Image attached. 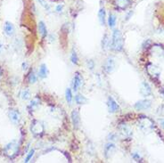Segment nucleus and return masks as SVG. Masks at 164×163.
I'll return each mask as SVG.
<instances>
[{
  "mask_svg": "<svg viewBox=\"0 0 164 163\" xmlns=\"http://www.w3.org/2000/svg\"><path fill=\"white\" fill-rule=\"evenodd\" d=\"M124 46L123 35L120 30H115L112 37V48L115 51H121Z\"/></svg>",
  "mask_w": 164,
  "mask_h": 163,
  "instance_id": "obj_1",
  "label": "nucleus"
},
{
  "mask_svg": "<svg viewBox=\"0 0 164 163\" xmlns=\"http://www.w3.org/2000/svg\"><path fill=\"white\" fill-rule=\"evenodd\" d=\"M138 128L144 133H150L154 129V121L148 117L140 118L138 120Z\"/></svg>",
  "mask_w": 164,
  "mask_h": 163,
  "instance_id": "obj_2",
  "label": "nucleus"
},
{
  "mask_svg": "<svg viewBox=\"0 0 164 163\" xmlns=\"http://www.w3.org/2000/svg\"><path fill=\"white\" fill-rule=\"evenodd\" d=\"M18 152H19V145L15 140H14V141L10 142L9 144H7L4 149L5 154L11 159L15 157L18 154Z\"/></svg>",
  "mask_w": 164,
  "mask_h": 163,
  "instance_id": "obj_3",
  "label": "nucleus"
},
{
  "mask_svg": "<svg viewBox=\"0 0 164 163\" xmlns=\"http://www.w3.org/2000/svg\"><path fill=\"white\" fill-rule=\"evenodd\" d=\"M44 126L43 124L38 121V120H33L31 125H30V130L31 133L34 134L35 136H39L42 135L44 132Z\"/></svg>",
  "mask_w": 164,
  "mask_h": 163,
  "instance_id": "obj_4",
  "label": "nucleus"
},
{
  "mask_svg": "<svg viewBox=\"0 0 164 163\" xmlns=\"http://www.w3.org/2000/svg\"><path fill=\"white\" fill-rule=\"evenodd\" d=\"M152 105V101L145 99V100H140L135 103V109L138 111H143V110H148Z\"/></svg>",
  "mask_w": 164,
  "mask_h": 163,
  "instance_id": "obj_5",
  "label": "nucleus"
},
{
  "mask_svg": "<svg viewBox=\"0 0 164 163\" xmlns=\"http://www.w3.org/2000/svg\"><path fill=\"white\" fill-rule=\"evenodd\" d=\"M147 72L149 73L150 76L153 78H159L161 75V70L158 66H156L154 64H148L147 66Z\"/></svg>",
  "mask_w": 164,
  "mask_h": 163,
  "instance_id": "obj_6",
  "label": "nucleus"
},
{
  "mask_svg": "<svg viewBox=\"0 0 164 163\" xmlns=\"http://www.w3.org/2000/svg\"><path fill=\"white\" fill-rule=\"evenodd\" d=\"M116 150V146L112 143H108L104 146V156L106 159H110L112 155L114 154Z\"/></svg>",
  "mask_w": 164,
  "mask_h": 163,
  "instance_id": "obj_7",
  "label": "nucleus"
},
{
  "mask_svg": "<svg viewBox=\"0 0 164 163\" xmlns=\"http://www.w3.org/2000/svg\"><path fill=\"white\" fill-rule=\"evenodd\" d=\"M8 116L10 120L14 124L18 125L21 121V114L17 110H10L8 112Z\"/></svg>",
  "mask_w": 164,
  "mask_h": 163,
  "instance_id": "obj_8",
  "label": "nucleus"
},
{
  "mask_svg": "<svg viewBox=\"0 0 164 163\" xmlns=\"http://www.w3.org/2000/svg\"><path fill=\"white\" fill-rule=\"evenodd\" d=\"M83 84V78H81L80 74L78 72H76L74 74L73 78V81H72V86H73V90L74 91H78L80 88V86Z\"/></svg>",
  "mask_w": 164,
  "mask_h": 163,
  "instance_id": "obj_9",
  "label": "nucleus"
},
{
  "mask_svg": "<svg viewBox=\"0 0 164 163\" xmlns=\"http://www.w3.org/2000/svg\"><path fill=\"white\" fill-rule=\"evenodd\" d=\"M107 106H108V111L111 113H115L119 111V104L111 96L107 100Z\"/></svg>",
  "mask_w": 164,
  "mask_h": 163,
  "instance_id": "obj_10",
  "label": "nucleus"
},
{
  "mask_svg": "<svg viewBox=\"0 0 164 163\" xmlns=\"http://www.w3.org/2000/svg\"><path fill=\"white\" fill-rule=\"evenodd\" d=\"M104 70L107 72V73H112V71L115 70V61L113 58H107L105 62H104Z\"/></svg>",
  "mask_w": 164,
  "mask_h": 163,
  "instance_id": "obj_11",
  "label": "nucleus"
},
{
  "mask_svg": "<svg viewBox=\"0 0 164 163\" xmlns=\"http://www.w3.org/2000/svg\"><path fill=\"white\" fill-rule=\"evenodd\" d=\"M119 130H120V134L123 137L129 138L132 136V130L126 124H121L119 127Z\"/></svg>",
  "mask_w": 164,
  "mask_h": 163,
  "instance_id": "obj_12",
  "label": "nucleus"
},
{
  "mask_svg": "<svg viewBox=\"0 0 164 163\" xmlns=\"http://www.w3.org/2000/svg\"><path fill=\"white\" fill-rule=\"evenodd\" d=\"M71 122L73 125V128L75 129H78L80 125V117L78 111L74 110L71 112Z\"/></svg>",
  "mask_w": 164,
  "mask_h": 163,
  "instance_id": "obj_13",
  "label": "nucleus"
},
{
  "mask_svg": "<svg viewBox=\"0 0 164 163\" xmlns=\"http://www.w3.org/2000/svg\"><path fill=\"white\" fill-rule=\"evenodd\" d=\"M4 31H5V34L8 36V37L14 36V32H15L14 24L10 22H6L5 24H4Z\"/></svg>",
  "mask_w": 164,
  "mask_h": 163,
  "instance_id": "obj_14",
  "label": "nucleus"
},
{
  "mask_svg": "<svg viewBox=\"0 0 164 163\" xmlns=\"http://www.w3.org/2000/svg\"><path fill=\"white\" fill-rule=\"evenodd\" d=\"M132 0H115V6L120 10H125L131 5Z\"/></svg>",
  "mask_w": 164,
  "mask_h": 163,
  "instance_id": "obj_15",
  "label": "nucleus"
},
{
  "mask_svg": "<svg viewBox=\"0 0 164 163\" xmlns=\"http://www.w3.org/2000/svg\"><path fill=\"white\" fill-rule=\"evenodd\" d=\"M140 93L144 96H148L152 94V89L151 86L146 82H142L140 85Z\"/></svg>",
  "mask_w": 164,
  "mask_h": 163,
  "instance_id": "obj_16",
  "label": "nucleus"
},
{
  "mask_svg": "<svg viewBox=\"0 0 164 163\" xmlns=\"http://www.w3.org/2000/svg\"><path fill=\"white\" fill-rule=\"evenodd\" d=\"M48 75V70H47V66L45 64V63H42L39 67V70H38V77L40 78H46Z\"/></svg>",
  "mask_w": 164,
  "mask_h": 163,
  "instance_id": "obj_17",
  "label": "nucleus"
},
{
  "mask_svg": "<svg viewBox=\"0 0 164 163\" xmlns=\"http://www.w3.org/2000/svg\"><path fill=\"white\" fill-rule=\"evenodd\" d=\"M153 53L154 55L158 56V57L164 56V49L162 46H159V45H154L153 46Z\"/></svg>",
  "mask_w": 164,
  "mask_h": 163,
  "instance_id": "obj_18",
  "label": "nucleus"
},
{
  "mask_svg": "<svg viewBox=\"0 0 164 163\" xmlns=\"http://www.w3.org/2000/svg\"><path fill=\"white\" fill-rule=\"evenodd\" d=\"M98 20L99 22L102 26L105 25V20H106V13H105V9L102 8L99 10L98 12Z\"/></svg>",
  "mask_w": 164,
  "mask_h": 163,
  "instance_id": "obj_19",
  "label": "nucleus"
},
{
  "mask_svg": "<svg viewBox=\"0 0 164 163\" xmlns=\"http://www.w3.org/2000/svg\"><path fill=\"white\" fill-rule=\"evenodd\" d=\"M40 105V101L38 98H34L32 101H30V103H29V110L30 111H35L37 110Z\"/></svg>",
  "mask_w": 164,
  "mask_h": 163,
  "instance_id": "obj_20",
  "label": "nucleus"
},
{
  "mask_svg": "<svg viewBox=\"0 0 164 163\" xmlns=\"http://www.w3.org/2000/svg\"><path fill=\"white\" fill-rule=\"evenodd\" d=\"M38 31H39V33H40V35H41L43 38H46V35H47V30H46V27L45 22H42V21H40L39 23H38Z\"/></svg>",
  "mask_w": 164,
  "mask_h": 163,
  "instance_id": "obj_21",
  "label": "nucleus"
},
{
  "mask_svg": "<svg viewBox=\"0 0 164 163\" xmlns=\"http://www.w3.org/2000/svg\"><path fill=\"white\" fill-rule=\"evenodd\" d=\"M20 96H21V98H22L23 101H26V100H29V99L30 98L31 93H30V91L28 88H26V89H23V90L21 92Z\"/></svg>",
  "mask_w": 164,
  "mask_h": 163,
  "instance_id": "obj_22",
  "label": "nucleus"
},
{
  "mask_svg": "<svg viewBox=\"0 0 164 163\" xmlns=\"http://www.w3.org/2000/svg\"><path fill=\"white\" fill-rule=\"evenodd\" d=\"M108 25L111 29L114 28L115 25H116V16L114 14H111V13H110V14L108 16Z\"/></svg>",
  "mask_w": 164,
  "mask_h": 163,
  "instance_id": "obj_23",
  "label": "nucleus"
},
{
  "mask_svg": "<svg viewBox=\"0 0 164 163\" xmlns=\"http://www.w3.org/2000/svg\"><path fill=\"white\" fill-rule=\"evenodd\" d=\"M75 101L78 104H85L87 103V99L82 94H77L75 96Z\"/></svg>",
  "mask_w": 164,
  "mask_h": 163,
  "instance_id": "obj_24",
  "label": "nucleus"
},
{
  "mask_svg": "<svg viewBox=\"0 0 164 163\" xmlns=\"http://www.w3.org/2000/svg\"><path fill=\"white\" fill-rule=\"evenodd\" d=\"M28 81L30 84H35L37 82V76L35 74V72L33 70H31L30 73H29V76H28Z\"/></svg>",
  "mask_w": 164,
  "mask_h": 163,
  "instance_id": "obj_25",
  "label": "nucleus"
},
{
  "mask_svg": "<svg viewBox=\"0 0 164 163\" xmlns=\"http://www.w3.org/2000/svg\"><path fill=\"white\" fill-rule=\"evenodd\" d=\"M70 61L73 64H78V55H77V53L74 49L71 50V53H70Z\"/></svg>",
  "mask_w": 164,
  "mask_h": 163,
  "instance_id": "obj_26",
  "label": "nucleus"
},
{
  "mask_svg": "<svg viewBox=\"0 0 164 163\" xmlns=\"http://www.w3.org/2000/svg\"><path fill=\"white\" fill-rule=\"evenodd\" d=\"M65 99L67 101V103L69 104H71L72 102V94H71V90L70 88H67L65 91Z\"/></svg>",
  "mask_w": 164,
  "mask_h": 163,
  "instance_id": "obj_27",
  "label": "nucleus"
},
{
  "mask_svg": "<svg viewBox=\"0 0 164 163\" xmlns=\"http://www.w3.org/2000/svg\"><path fill=\"white\" fill-rule=\"evenodd\" d=\"M35 154V150L34 149H31L29 153H28V154H27L26 158H25V160H24V162H29L31 159H32V157L34 156Z\"/></svg>",
  "mask_w": 164,
  "mask_h": 163,
  "instance_id": "obj_28",
  "label": "nucleus"
},
{
  "mask_svg": "<svg viewBox=\"0 0 164 163\" xmlns=\"http://www.w3.org/2000/svg\"><path fill=\"white\" fill-rule=\"evenodd\" d=\"M86 65H87V68L89 70H94L95 68V62L93 60H87L86 61Z\"/></svg>",
  "mask_w": 164,
  "mask_h": 163,
  "instance_id": "obj_29",
  "label": "nucleus"
},
{
  "mask_svg": "<svg viewBox=\"0 0 164 163\" xmlns=\"http://www.w3.org/2000/svg\"><path fill=\"white\" fill-rule=\"evenodd\" d=\"M133 158H134V160H135L136 161H139V160L141 159V157L139 156L138 153H135L133 154Z\"/></svg>",
  "mask_w": 164,
  "mask_h": 163,
  "instance_id": "obj_30",
  "label": "nucleus"
},
{
  "mask_svg": "<svg viewBox=\"0 0 164 163\" xmlns=\"http://www.w3.org/2000/svg\"><path fill=\"white\" fill-rule=\"evenodd\" d=\"M62 8H63V6L62 5H58L57 6H56V11L58 12V13H61L62 11Z\"/></svg>",
  "mask_w": 164,
  "mask_h": 163,
  "instance_id": "obj_31",
  "label": "nucleus"
},
{
  "mask_svg": "<svg viewBox=\"0 0 164 163\" xmlns=\"http://www.w3.org/2000/svg\"><path fill=\"white\" fill-rule=\"evenodd\" d=\"M28 67H29V63H28L27 62L22 63V70H27Z\"/></svg>",
  "mask_w": 164,
  "mask_h": 163,
  "instance_id": "obj_32",
  "label": "nucleus"
},
{
  "mask_svg": "<svg viewBox=\"0 0 164 163\" xmlns=\"http://www.w3.org/2000/svg\"><path fill=\"white\" fill-rule=\"evenodd\" d=\"M38 2H39V4L42 6H44V7H47V6H46V2H45V0H38Z\"/></svg>",
  "mask_w": 164,
  "mask_h": 163,
  "instance_id": "obj_33",
  "label": "nucleus"
},
{
  "mask_svg": "<svg viewBox=\"0 0 164 163\" xmlns=\"http://www.w3.org/2000/svg\"><path fill=\"white\" fill-rule=\"evenodd\" d=\"M159 121H160V124H161L162 128L164 129V119H161Z\"/></svg>",
  "mask_w": 164,
  "mask_h": 163,
  "instance_id": "obj_34",
  "label": "nucleus"
},
{
  "mask_svg": "<svg viewBox=\"0 0 164 163\" xmlns=\"http://www.w3.org/2000/svg\"><path fill=\"white\" fill-rule=\"evenodd\" d=\"M1 78H2V70L0 69V79H1Z\"/></svg>",
  "mask_w": 164,
  "mask_h": 163,
  "instance_id": "obj_35",
  "label": "nucleus"
},
{
  "mask_svg": "<svg viewBox=\"0 0 164 163\" xmlns=\"http://www.w3.org/2000/svg\"><path fill=\"white\" fill-rule=\"evenodd\" d=\"M2 46H2V45L0 44V52H1V50H2Z\"/></svg>",
  "mask_w": 164,
  "mask_h": 163,
  "instance_id": "obj_36",
  "label": "nucleus"
}]
</instances>
